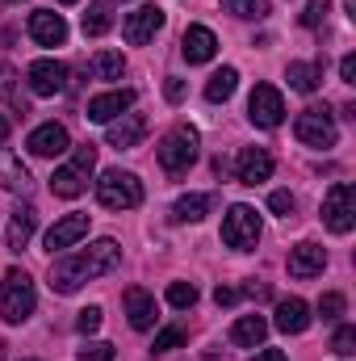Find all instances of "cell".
<instances>
[{
    "mask_svg": "<svg viewBox=\"0 0 356 361\" xmlns=\"http://www.w3.org/2000/svg\"><path fill=\"white\" fill-rule=\"evenodd\" d=\"M122 265V248L113 240H92L89 248H76V252H63L51 261V290L55 294H76L84 281H96L105 273H113Z\"/></svg>",
    "mask_w": 356,
    "mask_h": 361,
    "instance_id": "cell-1",
    "label": "cell"
},
{
    "mask_svg": "<svg viewBox=\"0 0 356 361\" xmlns=\"http://www.w3.org/2000/svg\"><path fill=\"white\" fill-rule=\"evenodd\" d=\"M155 156H160V169L172 180L184 177V173L197 164V130H193V126H172V130L164 135V143L155 147Z\"/></svg>",
    "mask_w": 356,
    "mask_h": 361,
    "instance_id": "cell-2",
    "label": "cell"
},
{
    "mask_svg": "<svg viewBox=\"0 0 356 361\" xmlns=\"http://www.w3.org/2000/svg\"><path fill=\"white\" fill-rule=\"evenodd\" d=\"M96 202L105 210H134L143 202V180L126 169H105L96 180Z\"/></svg>",
    "mask_w": 356,
    "mask_h": 361,
    "instance_id": "cell-3",
    "label": "cell"
},
{
    "mask_svg": "<svg viewBox=\"0 0 356 361\" xmlns=\"http://www.w3.org/2000/svg\"><path fill=\"white\" fill-rule=\"evenodd\" d=\"M34 302H38V294H34L30 273L25 269L4 273V281H0V315H4L8 324H25V319L34 315Z\"/></svg>",
    "mask_w": 356,
    "mask_h": 361,
    "instance_id": "cell-4",
    "label": "cell"
},
{
    "mask_svg": "<svg viewBox=\"0 0 356 361\" xmlns=\"http://www.w3.org/2000/svg\"><path fill=\"white\" fill-rule=\"evenodd\" d=\"M222 244L235 248V252H256V244H260V214L252 206L235 202L227 210V219H222Z\"/></svg>",
    "mask_w": 356,
    "mask_h": 361,
    "instance_id": "cell-5",
    "label": "cell"
},
{
    "mask_svg": "<svg viewBox=\"0 0 356 361\" xmlns=\"http://www.w3.org/2000/svg\"><path fill=\"white\" fill-rule=\"evenodd\" d=\"M293 135L306 143V147H336L340 130H336V118L327 105H306L293 122Z\"/></svg>",
    "mask_w": 356,
    "mask_h": 361,
    "instance_id": "cell-6",
    "label": "cell"
},
{
    "mask_svg": "<svg viewBox=\"0 0 356 361\" xmlns=\"http://www.w3.org/2000/svg\"><path fill=\"white\" fill-rule=\"evenodd\" d=\"M323 223L336 231V235H348L356 227V189L348 180H336L323 197Z\"/></svg>",
    "mask_w": 356,
    "mask_h": 361,
    "instance_id": "cell-7",
    "label": "cell"
},
{
    "mask_svg": "<svg viewBox=\"0 0 356 361\" xmlns=\"http://www.w3.org/2000/svg\"><path fill=\"white\" fill-rule=\"evenodd\" d=\"M248 118H252L256 126H265V130L281 126V122H285V101H281V92L272 89V85H256L252 97H248Z\"/></svg>",
    "mask_w": 356,
    "mask_h": 361,
    "instance_id": "cell-8",
    "label": "cell"
},
{
    "mask_svg": "<svg viewBox=\"0 0 356 361\" xmlns=\"http://www.w3.org/2000/svg\"><path fill=\"white\" fill-rule=\"evenodd\" d=\"M160 30H164V8L160 4H143V8L126 13V25H122V34H126L130 47H147Z\"/></svg>",
    "mask_w": 356,
    "mask_h": 361,
    "instance_id": "cell-9",
    "label": "cell"
},
{
    "mask_svg": "<svg viewBox=\"0 0 356 361\" xmlns=\"http://www.w3.org/2000/svg\"><path fill=\"white\" fill-rule=\"evenodd\" d=\"M25 80H30L34 97H55V92L68 89V63H59V59H34L30 72H25Z\"/></svg>",
    "mask_w": 356,
    "mask_h": 361,
    "instance_id": "cell-10",
    "label": "cell"
},
{
    "mask_svg": "<svg viewBox=\"0 0 356 361\" xmlns=\"http://www.w3.org/2000/svg\"><path fill=\"white\" fill-rule=\"evenodd\" d=\"M84 235H89V214H63V219L46 231V240H42V244H46V252H51V257H59V252H68L72 244H80Z\"/></svg>",
    "mask_w": 356,
    "mask_h": 361,
    "instance_id": "cell-11",
    "label": "cell"
},
{
    "mask_svg": "<svg viewBox=\"0 0 356 361\" xmlns=\"http://www.w3.org/2000/svg\"><path fill=\"white\" fill-rule=\"evenodd\" d=\"M38 160H55V156H63L68 147H72V139H68V126L63 122H42L34 135H30V143H25Z\"/></svg>",
    "mask_w": 356,
    "mask_h": 361,
    "instance_id": "cell-12",
    "label": "cell"
},
{
    "mask_svg": "<svg viewBox=\"0 0 356 361\" xmlns=\"http://www.w3.org/2000/svg\"><path fill=\"white\" fill-rule=\"evenodd\" d=\"M126 109H134V92H130V89L101 92V97H92V101H89V122L109 126V122H113V118H122Z\"/></svg>",
    "mask_w": 356,
    "mask_h": 361,
    "instance_id": "cell-13",
    "label": "cell"
},
{
    "mask_svg": "<svg viewBox=\"0 0 356 361\" xmlns=\"http://www.w3.org/2000/svg\"><path fill=\"white\" fill-rule=\"evenodd\" d=\"M30 34H34L38 47H63L68 42V21L51 8H38V13H30Z\"/></svg>",
    "mask_w": 356,
    "mask_h": 361,
    "instance_id": "cell-14",
    "label": "cell"
},
{
    "mask_svg": "<svg viewBox=\"0 0 356 361\" xmlns=\"http://www.w3.org/2000/svg\"><path fill=\"white\" fill-rule=\"evenodd\" d=\"M143 135H147V118H143V114H130V109L105 126L109 147H139V143H143Z\"/></svg>",
    "mask_w": 356,
    "mask_h": 361,
    "instance_id": "cell-15",
    "label": "cell"
},
{
    "mask_svg": "<svg viewBox=\"0 0 356 361\" xmlns=\"http://www.w3.org/2000/svg\"><path fill=\"white\" fill-rule=\"evenodd\" d=\"M235 177L239 185H260V180L272 177V156L265 147H243L239 160H235Z\"/></svg>",
    "mask_w": 356,
    "mask_h": 361,
    "instance_id": "cell-16",
    "label": "cell"
},
{
    "mask_svg": "<svg viewBox=\"0 0 356 361\" xmlns=\"http://www.w3.org/2000/svg\"><path fill=\"white\" fill-rule=\"evenodd\" d=\"M327 269V252L319 248V244H298V248H289V277H302V281H310V277H319V273Z\"/></svg>",
    "mask_w": 356,
    "mask_h": 361,
    "instance_id": "cell-17",
    "label": "cell"
},
{
    "mask_svg": "<svg viewBox=\"0 0 356 361\" xmlns=\"http://www.w3.org/2000/svg\"><path fill=\"white\" fill-rule=\"evenodd\" d=\"M214 51H218L214 30H205V25H189V30H184V38H180V55H184L189 63H210Z\"/></svg>",
    "mask_w": 356,
    "mask_h": 361,
    "instance_id": "cell-18",
    "label": "cell"
},
{
    "mask_svg": "<svg viewBox=\"0 0 356 361\" xmlns=\"http://www.w3.org/2000/svg\"><path fill=\"white\" fill-rule=\"evenodd\" d=\"M126 319H130L134 332H151V328H155V298H151L147 290L130 286V290H126Z\"/></svg>",
    "mask_w": 356,
    "mask_h": 361,
    "instance_id": "cell-19",
    "label": "cell"
},
{
    "mask_svg": "<svg viewBox=\"0 0 356 361\" xmlns=\"http://www.w3.org/2000/svg\"><path fill=\"white\" fill-rule=\"evenodd\" d=\"M30 169L21 164V156L17 152H8V147H0V189H8V193H30Z\"/></svg>",
    "mask_w": 356,
    "mask_h": 361,
    "instance_id": "cell-20",
    "label": "cell"
},
{
    "mask_svg": "<svg viewBox=\"0 0 356 361\" xmlns=\"http://www.w3.org/2000/svg\"><path fill=\"white\" fill-rule=\"evenodd\" d=\"M34 231H38V210H34L30 202H21V206L13 210V219H8V248L21 252V248L34 240Z\"/></svg>",
    "mask_w": 356,
    "mask_h": 361,
    "instance_id": "cell-21",
    "label": "cell"
},
{
    "mask_svg": "<svg viewBox=\"0 0 356 361\" xmlns=\"http://www.w3.org/2000/svg\"><path fill=\"white\" fill-rule=\"evenodd\" d=\"M285 336H298V332H306L310 328V307L302 302V298H281L276 302V319H272Z\"/></svg>",
    "mask_w": 356,
    "mask_h": 361,
    "instance_id": "cell-22",
    "label": "cell"
},
{
    "mask_svg": "<svg viewBox=\"0 0 356 361\" xmlns=\"http://www.w3.org/2000/svg\"><path fill=\"white\" fill-rule=\"evenodd\" d=\"M265 336H268V319L265 315H239L235 328H231V341H235L239 349H260Z\"/></svg>",
    "mask_w": 356,
    "mask_h": 361,
    "instance_id": "cell-23",
    "label": "cell"
},
{
    "mask_svg": "<svg viewBox=\"0 0 356 361\" xmlns=\"http://www.w3.org/2000/svg\"><path fill=\"white\" fill-rule=\"evenodd\" d=\"M210 206H214L210 193H184V197H177V206H172V223H201L210 214Z\"/></svg>",
    "mask_w": 356,
    "mask_h": 361,
    "instance_id": "cell-24",
    "label": "cell"
},
{
    "mask_svg": "<svg viewBox=\"0 0 356 361\" xmlns=\"http://www.w3.org/2000/svg\"><path fill=\"white\" fill-rule=\"evenodd\" d=\"M89 189V177L80 173V169H55V177H51V193H59V197H80Z\"/></svg>",
    "mask_w": 356,
    "mask_h": 361,
    "instance_id": "cell-25",
    "label": "cell"
},
{
    "mask_svg": "<svg viewBox=\"0 0 356 361\" xmlns=\"http://www.w3.org/2000/svg\"><path fill=\"white\" fill-rule=\"evenodd\" d=\"M285 80H289V89H298V92H314L319 80H323V63H289Z\"/></svg>",
    "mask_w": 356,
    "mask_h": 361,
    "instance_id": "cell-26",
    "label": "cell"
},
{
    "mask_svg": "<svg viewBox=\"0 0 356 361\" xmlns=\"http://www.w3.org/2000/svg\"><path fill=\"white\" fill-rule=\"evenodd\" d=\"M235 89H239V72L235 68H218L214 76H210V85H205V101H231L235 97Z\"/></svg>",
    "mask_w": 356,
    "mask_h": 361,
    "instance_id": "cell-27",
    "label": "cell"
},
{
    "mask_svg": "<svg viewBox=\"0 0 356 361\" xmlns=\"http://www.w3.org/2000/svg\"><path fill=\"white\" fill-rule=\"evenodd\" d=\"M80 25H84V34H89V38L109 34V25H113V13H109V4H105V0H92L89 8H84V17H80Z\"/></svg>",
    "mask_w": 356,
    "mask_h": 361,
    "instance_id": "cell-28",
    "label": "cell"
},
{
    "mask_svg": "<svg viewBox=\"0 0 356 361\" xmlns=\"http://www.w3.org/2000/svg\"><path fill=\"white\" fill-rule=\"evenodd\" d=\"M122 72H126L122 51H96L92 55V76L96 80H122Z\"/></svg>",
    "mask_w": 356,
    "mask_h": 361,
    "instance_id": "cell-29",
    "label": "cell"
},
{
    "mask_svg": "<svg viewBox=\"0 0 356 361\" xmlns=\"http://www.w3.org/2000/svg\"><path fill=\"white\" fill-rule=\"evenodd\" d=\"M222 8H227L231 17H243V21L268 17V0H222Z\"/></svg>",
    "mask_w": 356,
    "mask_h": 361,
    "instance_id": "cell-30",
    "label": "cell"
},
{
    "mask_svg": "<svg viewBox=\"0 0 356 361\" xmlns=\"http://www.w3.org/2000/svg\"><path fill=\"white\" fill-rule=\"evenodd\" d=\"M168 302L180 307V311L193 307V302H197V286H193V281H172V286H168Z\"/></svg>",
    "mask_w": 356,
    "mask_h": 361,
    "instance_id": "cell-31",
    "label": "cell"
},
{
    "mask_svg": "<svg viewBox=\"0 0 356 361\" xmlns=\"http://www.w3.org/2000/svg\"><path fill=\"white\" fill-rule=\"evenodd\" d=\"M331 13V0H306V13H302V25L306 30H319Z\"/></svg>",
    "mask_w": 356,
    "mask_h": 361,
    "instance_id": "cell-32",
    "label": "cell"
},
{
    "mask_svg": "<svg viewBox=\"0 0 356 361\" xmlns=\"http://www.w3.org/2000/svg\"><path fill=\"white\" fill-rule=\"evenodd\" d=\"M293 206H298V202H293V193H289V189H272V193H268V210H272V214L289 219V214H293Z\"/></svg>",
    "mask_w": 356,
    "mask_h": 361,
    "instance_id": "cell-33",
    "label": "cell"
},
{
    "mask_svg": "<svg viewBox=\"0 0 356 361\" xmlns=\"http://www.w3.org/2000/svg\"><path fill=\"white\" fill-rule=\"evenodd\" d=\"M319 315H323L327 324H336V319L344 315V294H336V290L323 294V298H319Z\"/></svg>",
    "mask_w": 356,
    "mask_h": 361,
    "instance_id": "cell-34",
    "label": "cell"
},
{
    "mask_svg": "<svg viewBox=\"0 0 356 361\" xmlns=\"http://www.w3.org/2000/svg\"><path fill=\"white\" fill-rule=\"evenodd\" d=\"M331 349H336L340 357H352V353H356V328L340 324V328H336V341H331Z\"/></svg>",
    "mask_w": 356,
    "mask_h": 361,
    "instance_id": "cell-35",
    "label": "cell"
},
{
    "mask_svg": "<svg viewBox=\"0 0 356 361\" xmlns=\"http://www.w3.org/2000/svg\"><path fill=\"white\" fill-rule=\"evenodd\" d=\"M76 361H113V345L109 341H89Z\"/></svg>",
    "mask_w": 356,
    "mask_h": 361,
    "instance_id": "cell-36",
    "label": "cell"
},
{
    "mask_svg": "<svg viewBox=\"0 0 356 361\" xmlns=\"http://www.w3.org/2000/svg\"><path fill=\"white\" fill-rule=\"evenodd\" d=\"M101 319H105V315H101V307H84V311H80V319H76V332H80V336H92V332L101 328Z\"/></svg>",
    "mask_w": 356,
    "mask_h": 361,
    "instance_id": "cell-37",
    "label": "cell"
},
{
    "mask_svg": "<svg viewBox=\"0 0 356 361\" xmlns=\"http://www.w3.org/2000/svg\"><path fill=\"white\" fill-rule=\"evenodd\" d=\"M177 345H184V332H180V328H164L151 349H155V353H168V349H177Z\"/></svg>",
    "mask_w": 356,
    "mask_h": 361,
    "instance_id": "cell-38",
    "label": "cell"
},
{
    "mask_svg": "<svg viewBox=\"0 0 356 361\" xmlns=\"http://www.w3.org/2000/svg\"><path fill=\"white\" fill-rule=\"evenodd\" d=\"M72 169H80L84 177H89L92 169H96V147H92V143H84V147H76V160H72Z\"/></svg>",
    "mask_w": 356,
    "mask_h": 361,
    "instance_id": "cell-39",
    "label": "cell"
},
{
    "mask_svg": "<svg viewBox=\"0 0 356 361\" xmlns=\"http://www.w3.org/2000/svg\"><path fill=\"white\" fill-rule=\"evenodd\" d=\"M239 294H243V290H235V286H218V290H214V302H218V307H231V302H239Z\"/></svg>",
    "mask_w": 356,
    "mask_h": 361,
    "instance_id": "cell-40",
    "label": "cell"
},
{
    "mask_svg": "<svg viewBox=\"0 0 356 361\" xmlns=\"http://www.w3.org/2000/svg\"><path fill=\"white\" fill-rule=\"evenodd\" d=\"M340 80L344 85H356V55H344L340 59Z\"/></svg>",
    "mask_w": 356,
    "mask_h": 361,
    "instance_id": "cell-41",
    "label": "cell"
},
{
    "mask_svg": "<svg viewBox=\"0 0 356 361\" xmlns=\"http://www.w3.org/2000/svg\"><path fill=\"white\" fill-rule=\"evenodd\" d=\"M252 361H289V357H285L281 349H260V353H256Z\"/></svg>",
    "mask_w": 356,
    "mask_h": 361,
    "instance_id": "cell-42",
    "label": "cell"
},
{
    "mask_svg": "<svg viewBox=\"0 0 356 361\" xmlns=\"http://www.w3.org/2000/svg\"><path fill=\"white\" fill-rule=\"evenodd\" d=\"M164 92H168V101H180V97H184V85H180V80H168Z\"/></svg>",
    "mask_w": 356,
    "mask_h": 361,
    "instance_id": "cell-43",
    "label": "cell"
},
{
    "mask_svg": "<svg viewBox=\"0 0 356 361\" xmlns=\"http://www.w3.org/2000/svg\"><path fill=\"white\" fill-rule=\"evenodd\" d=\"M4 139H8V118L0 114V143H4Z\"/></svg>",
    "mask_w": 356,
    "mask_h": 361,
    "instance_id": "cell-44",
    "label": "cell"
},
{
    "mask_svg": "<svg viewBox=\"0 0 356 361\" xmlns=\"http://www.w3.org/2000/svg\"><path fill=\"white\" fill-rule=\"evenodd\" d=\"M348 4V17H356V0H344Z\"/></svg>",
    "mask_w": 356,
    "mask_h": 361,
    "instance_id": "cell-45",
    "label": "cell"
},
{
    "mask_svg": "<svg viewBox=\"0 0 356 361\" xmlns=\"http://www.w3.org/2000/svg\"><path fill=\"white\" fill-rule=\"evenodd\" d=\"M59 4H76V0H59Z\"/></svg>",
    "mask_w": 356,
    "mask_h": 361,
    "instance_id": "cell-46",
    "label": "cell"
},
{
    "mask_svg": "<svg viewBox=\"0 0 356 361\" xmlns=\"http://www.w3.org/2000/svg\"><path fill=\"white\" fill-rule=\"evenodd\" d=\"M0 357H4V345H0Z\"/></svg>",
    "mask_w": 356,
    "mask_h": 361,
    "instance_id": "cell-47",
    "label": "cell"
},
{
    "mask_svg": "<svg viewBox=\"0 0 356 361\" xmlns=\"http://www.w3.org/2000/svg\"><path fill=\"white\" fill-rule=\"evenodd\" d=\"M0 72H4V63H0Z\"/></svg>",
    "mask_w": 356,
    "mask_h": 361,
    "instance_id": "cell-48",
    "label": "cell"
}]
</instances>
